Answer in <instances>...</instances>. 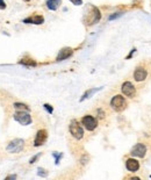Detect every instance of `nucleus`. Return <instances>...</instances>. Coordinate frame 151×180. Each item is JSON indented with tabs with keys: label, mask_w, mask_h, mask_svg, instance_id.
I'll list each match as a JSON object with an SVG mask.
<instances>
[{
	"label": "nucleus",
	"mask_w": 151,
	"mask_h": 180,
	"mask_svg": "<svg viewBox=\"0 0 151 180\" xmlns=\"http://www.w3.org/2000/svg\"><path fill=\"white\" fill-rule=\"evenodd\" d=\"M73 5H76V6H80L81 4H83V0H70Z\"/></svg>",
	"instance_id": "4be33fe9"
},
{
	"label": "nucleus",
	"mask_w": 151,
	"mask_h": 180,
	"mask_svg": "<svg viewBox=\"0 0 151 180\" xmlns=\"http://www.w3.org/2000/svg\"><path fill=\"white\" fill-rule=\"evenodd\" d=\"M69 130H70V134L76 139H81L84 137V129L77 120H72L69 126Z\"/></svg>",
	"instance_id": "f03ea898"
},
{
	"label": "nucleus",
	"mask_w": 151,
	"mask_h": 180,
	"mask_svg": "<svg viewBox=\"0 0 151 180\" xmlns=\"http://www.w3.org/2000/svg\"><path fill=\"white\" fill-rule=\"evenodd\" d=\"M24 23H34V25H42L44 22V17L42 15H34V17H29L24 20Z\"/></svg>",
	"instance_id": "ddd939ff"
},
{
	"label": "nucleus",
	"mask_w": 151,
	"mask_h": 180,
	"mask_svg": "<svg viewBox=\"0 0 151 180\" xmlns=\"http://www.w3.org/2000/svg\"><path fill=\"white\" fill-rule=\"evenodd\" d=\"M121 91L123 93L124 97L127 98H135L136 95V87L134 86V84L130 82H124L121 86Z\"/></svg>",
	"instance_id": "423d86ee"
},
{
	"label": "nucleus",
	"mask_w": 151,
	"mask_h": 180,
	"mask_svg": "<svg viewBox=\"0 0 151 180\" xmlns=\"http://www.w3.org/2000/svg\"><path fill=\"white\" fill-rule=\"evenodd\" d=\"M15 178H16V175L13 174V175H8V177H6V180L7 179H15Z\"/></svg>",
	"instance_id": "bb28decb"
},
{
	"label": "nucleus",
	"mask_w": 151,
	"mask_h": 180,
	"mask_svg": "<svg viewBox=\"0 0 151 180\" xmlns=\"http://www.w3.org/2000/svg\"><path fill=\"white\" fill-rule=\"evenodd\" d=\"M44 108L48 110V113H50V114L54 112V108H52V106H51V105H49V104H44Z\"/></svg>",
	"instance_id": "6ab92c4d"
},
{
	"label": "nucleus",
	"mask_w": 151,
	"mask_h": 180,
	"mask_svg": "<svg viewBox=\"0 0 151 180\" xmlns=\"http://www.w3.org/2000/svg\"><path fill=\"white\" fill-rule=\"evenodd\" d=\"M24 139L14 138L13 141H11V142L8 143L6 150H7L8 152H11V154H19V152H21V151L24 150Z\"/></svg>",
	"instance_id": "7ed1b4c3"
},
{
	"label": "nucleus",
	"mask_w": 151,
	"mask_h": 180,
	"mask_svg": "<svg viewBox=\"0 0 151 180\" xmlns=\"http://www.w3.org/2000/svg\"><path fill=\"white\" fill-rule=\"evenodd\" d=\"M128 106V102L124 97L120 95V94H116L114 95L111 100V107L115 110V112H122Z\"/></svg>",
	"instance_id": "f257e3e1"
},
{
	"label": "nucleus",
	"mask_w": 151,
	"mask_h": 180,
	"mask_svg": "<svg viewBox=\"0 0 151 180\" xmlns=\"http://www.w3.org/2000/svg\"><path fill=\"white\" fill-rule=\"evenodd\" d=\"M39 175L41 177H47L48 175V172H46V170H43V169H39Z\"/></svg>",
	"instance_id": "aec40b11"
},
{
	"label": "nucleus",
	"mask_w": 151,
	"mask_h": 180,
	"mask_svg": "<svg viewBox=\"0 0 151 180\" xmlns=\"http://www.w3.org/2000/svg\"><path fill=\"white\" fill-rule=\"evenodd\" d=\"M91 8H92V12H91V17L88 20V25L90 26L99 22L100 19H101V13H100L99 8H96V6H91Z\"/></svg>",
	"instance_id": "9d476101"
},
{
	"label": "nucleus",
	"mask_w": 151,
	"mask_h": 180,
	"mask_svg": "<svg viewBox=\"0 0 151 180\" xmlns=\"http://www.w3.org/2000/svg\"><path fill=\"white\" fill-rule=\"evenodd\" d=\"M20 64H24V65L27 66H35L36 65V62L34 59H32V58H22L20 61Z\"/></svg>",
	"instance_id": "2eb2a0df"
},
{
	"label": "nucleus",
	"mask_w": 151,
	"mask_h": 180,
	"mask_svg": "<svg viewBox=\"0 0 151 180\" xmlns=\"http://www.w3.org/2000/svg\"><path fill=\"white\" fill-rule=\"evenodd\" d=\"M13 106H14L16 110H27V112H29V107L26 104H22V102H15Z\"/></svg>",
	"instance_id": "dca6fc26"
},
{
	"label": "nucleus",
	"mask_w": 151,
	"mask_h": 180,
	"mask_svg": "<svg viewBox=\"0 0 151 180\" xmlns=\"http://www.w3.org/2000/svg\"><path fill=\"white\" fill-rule=\"evenodd\" d=\"M13 117L16 122H19L22 126H28L32 123V116L29 115L27 110H16L13 115Z\"/></svg>",
	"instance_id": "20e7f679"
},
{
	"label": "nucleus",
	"mask_w": 151,
	"mask_h": 180,
	"mask_svg": "<svg viewBox=\"0 0 151 180\" xmlns=\"http://www.w3.org/2000/svg\"><path fill=\"white\" fill-rule=\"evenodd\" d=\"M135 51H136V49H135V48H134V49L131 50V52H130V54H129V55H128V56H127V58H126V59H129V58H130V57H131V56H133V54H134Z\"/></svg>",
	"instance_id": "a878e982"
},
{
	"label": "nucleus",
	"mask_w": 151,
	"mask_h": 180,
	"mask_svg": "<svg viewBox=\"0 0 151 180\" xmlns=\"http://www.w3.org/2000/svg\"><path fill=\"white\" fill-rule=\"evenodd\" d=\"M62 154H59V155H57V154H54V157L56 158V164L59 163V159H61V157H62Z\"/></svg>",
	"instance_id": "5701e85b"
},
{
	"label": "nucleus",
	"mask_w": 151,
	"mask_h": 180,
	"mask_svg": "<svg viewBox=\"0 0 151 180\" xmlns=\"http://www.w3.org/2000/svg\"><path fill=\"white\" fill-rule=\"evenodd\" d=\"M72 54H73V49H72V48H69V47H66V48H63V49L58 52V55H57L56 59H57V61H64V59H66V58L70 57Z\"/></svg>",
	"instance_id": "f8f14e48"
},
{
	"label": "nucleus",
	"mask_w": 151,
	"mask_h": 180,
	"mask_svg": "<svg viewBox=\"0 0 151 180\" xmlns=\"http://www.w3.org/2000/svg\"><path fill=\"white\" fill-rule=\"evenodd\" d=\"M40 156H41V154H37V155H35L34 157H33V158H30L29 163H30V164H34L35 162H36V160H37V159H39V157H40Z\"/></svg>",
	"instance_id": "412c9836"
},
{
	"label": "nucleus",
	"mask_w": 151,
	"mask_h": 180,
	"mask_svg": "<svg viewBox=\"0 0 151 180\" xmlns=\"http://www.w3.org/2000/svg\"><path fill=\"white\" fill-rule=\"evenodd\" d=\"M6 8V4L4 0H0V9H5Z\"/></svg>",
	"instance_id": "b1692460"
},
{
	"label": "nucleus",
	"mask_w": 151,
	"mask_h": 180,
	"mask_svg": "<svg viewBox=\"0 0 151 180\" xmlns=\"http://www.w3.org/2000/svg\"><path fill=\"white\" fill-rule=\"evenodd\" d=\"M48 138V131L46 129H41L37 131L36 137L34 139V147H40L42 144H44V142Z\"/></svg>",
	"instance_id": "6e6552de"
},
{
	"label": "nucleus",
	"mask_w": 151,
	"mask_h": 180,
	"mask_svg": "<svg viewBox=\"0 0 151 180\" xmlns=\"http://www.w3.org/2000/svg\"><path fill=\"white\" fill-rule=\"evenodd\" d=\"M146 77H148V71H146V69H144L142 66L136 67L135 71H134V79H135L136 82H144V80L146 79Z\"/></svg>",
	"instance_id": "1a4fd4ad"
},
{
	"label": "nucleus",
	"mask_w": 151,
	"mask_h": 180,
	"mask_svg": "<svg viewBox=\"0 0 151 180\" xmlns=\"http://www.w3.org/2000/svg\"><path fill=\"white\" fill-rule=\"evenodd\" d=\"M121 15H123V12H116V13H114V14H112V15H109V17H108V20H109V21H113V20H115L116 17H121Z\"/></svg>",
	"instance_id": "a211bd4d"
},
{
	"label": "nucleus",
	"mask_w": 151,
	"mask_h": 180,
	"mask_svg": "<svg viewBox=\"0 0 151 180\" xmlns=\"http://www.w3.org/2000/svg\"><path fill=\"white\" fill-rule=\"evenodd\" d=\"M87 159H88V157L85 155L84 157H83V158H81V164H86V163H87Z\"/></svg>",
	"instance_id": "393cba45"
},
{
	"label": "nucleus",
	"mask_w": 151,
	"mask_h": 180,
	"mask_svg": "<svg viewBox=\"0 0 151 180\" xmlns=\"http://www.w3.org/2000/svg\"><path fill=\"white\" fill-rule=\"evenodd\" d=\"M61 2H62L61 0H47V7L50 11H56L61 5Z\"/></svg>",
	"instance_id": "4468645a"
},
{
	"label": "nucleus",
	"mask_w": 151,
	"mask_h": 180,
	"mask_svg": "<svg viewBox=\"0 0 151 180\" xmlns=\"http://www.w3.org/2000/svg\"><path fill=\"white\" fill-rule=\"evenodd\" d=\"M126 167H127L128 171L137 172L140 169V162L136 158H129L126 160Z\"/></svg>",
	"instance_id": "9b49d317"
},
{
	"label": "nucleus",
	"mask_w": 151,
	"mask_h": 180,
	"mask_svg": "<svg viewBox=\"0 0 151 180\" xmlns=\"http://www.w3.org/2000/svg\"><path fill=\"white\" fill-rule=\"evenodd\" d=\"M100 88H91V90H88V91H86L84 94H83V97H81V99H80V101H84L85 99H87V98H90L93 93H96V91H99Z\"/></svg>",
	"instance_id": "f3484780"
},
{
	"label": "nucleus",
	"mask_w": 151,
	"mask_h": 180,
	"mask_svg": "<svg viewBox=\"0 0 151 180\" xmlns=\"http://www.w3.org/2000/svg\"><path fill=\"white\" fill-rule=\"evenodd\" d=\"M81 124L87 129L88 131H93L98 127V120L92 115H85L81 119Z\"/></svg>",
	"instance_id": "39448f33"
},
{
	"label": "nucleus",
	"mask_w": 151,
	"mask_h": 180,
	"mask_svg": "<svg viewBox=\"0 0 151 180\" xmlns=\"http://www.w3.org/2000/svg\"><path fill=\"white\" fill-rule=\"evenodd\" d=\"M146 151H148L146 147H145L144 144H142V143H138V144H136L135 147L131 149L130 155L134 156V157L143 158V157H145V155H146Z\"/></svg>",
	"instance_id": "0eeeda50"
},
{
	"label": "nucleus",
	"mask_w": 151,
	"mask_h": 180,
	"mask_svg": "<svg viewBox=\"0 0 151 180\" xmlns=\"http://www.w3.org/2000/svg\"><path fill=\"white\" fill-rule=\"evenodd\" d=\"M24 1H30V0H24Z\"/></svg>",
	"instance_id": "cd10ccee"
}]
</instances>
